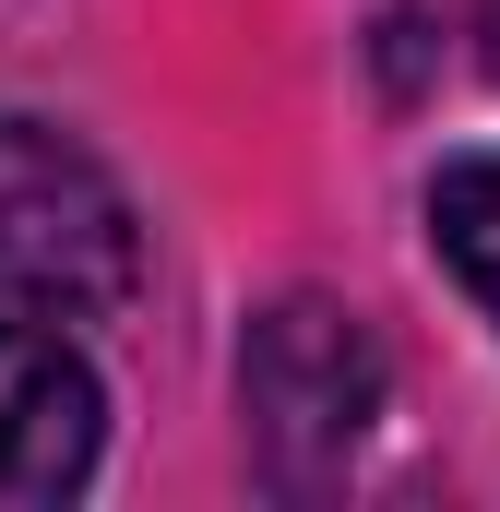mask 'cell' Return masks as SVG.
<instances>
[{"label":"cell","instance_id":"obj_1","mask_svg":"<svg viewBox=\"0 0 500 512\" xmlns=\"http://www.w3.org/2000/svg\"><path fill=\"white\" fill-rule=\"evenodd\" d=\"M131 274H143V239L120 179L60 131L0 120V310L84 322V310H120Z\"/></svg>","mask_w":500,"mask_h":512},{"label":"cell","instance_id":"obj_2","mask_svg":"<svg viewBox=\"0 0 500 512\" xmlns=\"http://www.w3.org/2000/svg\"><path fill=\"white\" fill-rule=\"evenodd\" d=\"M96 441H108V405L96 370L48 334V310L0 322V512H48L96 477Z\"/></svg>","mask_w":500,"mask_h":512},{"label":"cell","instance_id":"obj_3","mask_svg":"<svg viewBox=\"0 0 500 512\" xmlns=\"http://www.w3.org/2000/svg\"><path fill=\"white\" fill-rule=\"evenodd\" d=\"M381 393V358L370 334L346 322V310H274L262 334H250V417L274 429V441H298V429H322V441H358V417H370Z\"/></svg>","mask_w":500,"mask_h":512},{"label":"cell","instance_id":"obj_4","mask_svg":"<svg viewBox=\"0 0 500 512\" xmlns=\"http://www.w3.org/2000/svg\"><path fill=\"white\" fill-rule=\"evenodd\" d=\"M429 239H441V262L465 274V298L500 322V155H453V167H441Z\"/></svg>","mask_w":500,"mask_h":512}]
</instances>
